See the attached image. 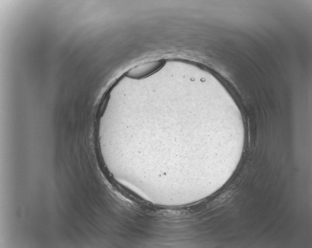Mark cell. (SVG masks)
Here are the masks:
<instances>
[{"mask_svg":"<svg viewBox=\"0 0 312 248\" xmlns=\"http://www.w3.org/2000/svg\"><path fill=\"white\" fill-rule=\"evenodd\" d=\"M165 63V60L163 59L147 61L130 69L126 75L133 79H141L155 73L160 69Z\"/></svg>","mask_w":312,"mask_h":248,"instance_id":"1","label":"cell"}]
</instances>
